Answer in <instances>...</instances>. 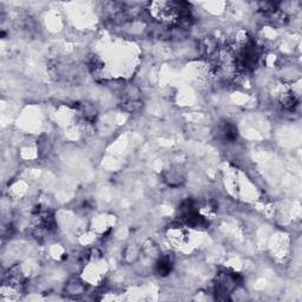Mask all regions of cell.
Segmentation results:
<instances>
[{
	"label": "cell",
	"instance_id": "1",
	"mask_svg": "<svg viewBox=\"0 0 302 302\" xmlns=\"http://www.w3.org/2000/svg\"><path fill=\"white\" fill-rule=\"evenodd\" d=\"M55 228V220L53 214L48 209L37 206L32 216V232L36 236H45L50 234Z\"/></svg>",
	"mask_w": 302,
	"mask_h": 302
},
{
	"label": "cell",
	"instance_id": "2",
	"mask_svg": "<svg viewBox=\"0 0 302 302\" xmlns=\"http://www.w3.org/2000/svg\"><path fill=\"white\" fill-rule=\"evenodd\" d=\"M218 135L221 140L227 142V143H233L239 137V131L235 124L230 122H223L218 128Z\"/></svg>",
	"mask_w": 302,
	"mask_h": 302
},
{
	"label": "cell",
	"instance_id": "3",
	"mask_svg": "<svg viewBox=\"0 0 302 302\" xmlns=\"http://www.w3.org/2000/svg\"><path fill=\"white\" fill-rule=\"evenodd\" d=\"M165 181L170 187H178L186 181V175L181 170L178 166L176 168H171L166 171Z\"/></svg>",
	"mask_w": 302,
	"mask_h": 302
},
{
	"label": "cell",
	"instance_id": "4",
	"mask_svg": "<svg viewBox=\"0 0 302 302\" xmlns=\"http://www.w3.org/2000/svg\"><path fill=\"white\" fill-rule=\"evenodd\" d=\"M168 239L175 246H181L187 242V234L183 226H172L168 230Z\"/></svg>",
	"mask_w": 302,
	"mask_h": 302
},
{
	"label": "cell",
	"instance_id": "5",
	"mask_svg": "<svg viewBox=\"0 0 302 302\" xmlns=\"http://www.w3.org/2000/svg\"><path fill=\"white\" fill-rule=\"evenodd\" d=\"M172 267H174V260L170 256H168V255H165V256H162L159 258V261L157 262L156 272L161 276H166L170 274Z\"/></svg>",
	"mask_w": 302,
	"mask_h": 302
},
{
	"label": "cell",
	"instance_id": "6",
	"mask_svg": "<svg viewBox=\"0 0 302 302\" xmlns=\"http://www.w3.org/2000/svg\"><path fill=\"white\" fill-rule=\"evenodd\" d=\"M281 103L282 106L285 107L286 110L292 111L299 105V98L295 96L294 94H292V92H288V94H286L285 96H282Z\"/></svg>",
	"mask_w": 302,
	"mask_h": 302
}]
</instances>
